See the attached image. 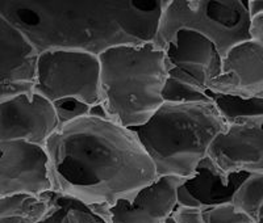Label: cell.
<instances>
[{
  "instance_id": "obj_23",
  "label": "cell",
  "mask_w": 263,
  "mask_h": 223,
  "mask_svg": "<svg viewBox=\"0 0 263 223\" xmlns=\"http://www.w3.org/2000/svg\"><path fill=\"white\" fill-rule=\"evenodd\" d=\"M248 13L249 17L263 13V0H248Z\"/></svg>"
},
{
  "instance_id": "obj_16",
  "label": "cell",
  "mask_w": 263,
  "mask_h": 223,
  "mask_svg": "<svg viewBox=\"0 0 263 223\" xmlns=\"http://www.w3.org/2000/svg\"><path fill=\"white\" fill-rule=\"evenodd\" d=\"M211 103L225 124L242 118L263 116V97H241L208 91Z\"/></svg>"
},
{
  "instance_id": "obj_13",
  "label": "cell",
  "mask_w": 263,
  "mask_h": 223,
  "mask_svg": "<svg viewBox=\"0 0 263 223\" xmlns=\"http://www.w3.org/2000/svg\"><path fill=\"white\" fill-rule=\"evenodd\" d=\"M168 69H177L206 88L208 82L221 72V55L201 33L180 29L164 49Z\"/></svg>"
},
{
  "instance_id": "obj_1",
  "label": "cell",
  "mask_w": 263,
  "mask_h": 223,
  "mask_svg": "<svg viewBox=\"0 0 263 223\" xmlns=\"http://www.w3.org/2000/svg\"><path fill=\"white\" fill-rule=\"evenodd\" d=\"M51 191L88 206L132 198L157 178L135 133L107 117L84 114L65 122L46 140Z\"/></svg>"
},
{
  "instance_id": "obj_3",
  "label": "cell",
  "mask_w": 263,
  "mask_h": 223,
  "mask_svg": "<svg viewBox=\"0 0 263 223\" xmlns=\"http://www.w3.org/2000/svg\"><path fill=\"white\" fill-rule=\"evenodd\" d=\"M225 126L211 102H164L146 122L129 129L152 159L157 177L187 178Z\"/></svg>"
},
{
  "instance_id": "obj_7",
  "label": "cell",
  "mask_w": 263,
  "mask_h": 223,
  "mask_svg": "<svg viewBox=\"0 0 263 223\" xmlns=\"http://www.w3.org/2000/svg\"><path fill=\"white\" fill-rule=\"evenodd\" d=\"M263 116L227 124L206 149V156L225 173L263 172Z\"/></svg>"
},
{
  "instance_id": "obj_20",
  "label": "cell",
  "mask_w": 263,
  "mask_h": 223,
  "mask_svg": "<svg viewBox=\"0 0 263 223\" xmlns=\"http://www.w3.org/2000/svg\"><path fill=\"white\" fill-rule=\"evenodd\" d=\"M53 105L54 109H55V113H57L60 125H62L65 122L71 121V119L78 118V117L84 116V114H88L91 108L84 104V103L72 97L61 98V100L54 102Z\"/></svg>"
},
{
  "instance_id": "obj_15",
  "label": "cell",
  "mask_w": 263,
  "mask_h": 223,
  "mask_svg": "<svg viewBox=\"0 0 263 223\" xmlns=\"http://www.w3.org/2000/svg\"><path fill=\"white\" fill-rule=\"evenodd\" d=\"M48 209V191L39 196L13 194L0 198V223H34Z\"/></svg>"
},
{
  "instance_id": "obj_12",
  "label": "cell",
  "mask_w": 263,
  "mask_h": 223,
  "mask_svg": "<svg viewBox=\"0 0 263 223\" xmlns=\"http://www.w3.org/2000/svg\"><path fill=\"white\" fill-rule=\"evenodd\" d=\"M249 172L225 173L204 156L194 175L184 178L177 189V204L195 206L201 210L232 202V197Z\"/></svg>"
},
{
  "instance_id": "obj_24",
  "label": "cell",
  "mask_w": 263,
  "mask_h": 223,
  "mask_svg": "<svg viewBox=\"0 0 263 223\" xmlns=\"http://www.w3.org/2000/svg\"><path fill=\"white\" fill-rule=\"evenodd\" d=\"M166 223H174V220H173V219H171V218H168V219H167V220H166Z\"/></svg>"
},
{
  "instance_id": "obj_8",
  "label": "cell",
  "mask_w": 263,
  "mask_h": 223,
  "mask_svg": "<svg viewBox=\"0 0 263 223\" xmlns=\"http://www.w3.org/2000/svg\"><path fill=\"white\" fill-rule=\"evenodd\" d=\"M183 180L178 176H158L132 198L90 208L105 223H166L177 205V189Z\"/></svg>"
},
{
  "instance_id": "obj_25",
  "label": "cell",
  "mask_w": 263,
  "mask_h": 223,
  "mask_svg": "<svg viewBox=\"0 0 263 223\" xmlns=\"http://www.w3.org/2000/svg\"><path fill=\"white\" fill-rule=\"evenodd\" d=\"M251 223H263V218H262V219L258 220V222H251Z\"/></svg>"
},
{
  "instance_id": "obj_22",
  "label": "cell",
  "mask_w": 263,
  "mask_h": 223,
  "mask_svg": "<svg viewBox=\"0 0 263 223\" xmlns=\"http://www.w3.org/2000/svg\"><path fill=\"white\" fill-rule=\"evenodd\" d=\"M249 38L263 44V13L250 17L249 21Z\"/></svg>"
},
{
  "instance_id": "obj_17",
  "label": "cell",
  "mask_w": 263,
  "mask_h": 223,
  "mask_svg": "<svg viewBox=\"0 0 263 223\" xmlns=\"http://www.w3.org/2000/svg\"><path fill=\"white\" fill-rule=\"evenodd\" d=\"M232 206L253 222L263 218V172L250 173L234 192Z\"/></svg>"
},
{
  "instance_id": "obj_18",
  "label": "cell",
  "mask_w": 263,
  "mask_h": 223,
  "mask_svg": "<svg viewBox=\"0 0 263 223\" xmlns=\"http://www.w3.org/2000/svg\"><path fill=\"white\" fill-rule=\"evenodd\" d=\"M162 98L163 103L211 102L208 89L199 88L190 82L168 74L162 88Z\"/></svg>"
},
{
  "instance_id": "obj_2",
  "label": "cell",
  "mask_w": 263,
  "mask_h": 223,
  "mask_svg": "<svg viewBox=\"0 0 263 223\" xmlns=\"http://www.w3.org/2000/svg\"><path fill=\"white\" fill-rule=\"evenodd\" d=\"M99 55V104L108 119L125 128L146 122L163 103L168 65L150 41L116 44Z\"/></svg>"
},
{
  "instance_id": "obj_6",
  "label": "cell",
  "mask_w": 263,
  "mask_h": 223,
  "mask_svg": "<svg viewBox=\"0 0 263 223\" xmlns=\"http://www.w3.org/2000/svg\"><path fill=\"white\" fill-rule=\"evenodd\" d=\"M51 191L45 149L23 139L0 142V198Z\"/></svg>"
},
{
  "instance_id": "obj_19",
  "label": "cell",
  "mask_w": 263,
  "mask_h": 223,
  "mask_svg": "<svg viewBox=\"0 0 263 223\" xmlns=\"http://www.w3.org/2000/svg\"><path fill=\"white\" fill-rule=\"evenodd\" d=\"M203 217L205 223H251L248 215L237 211L232 204L204 209Z\"/></svg>"
},
{
  "instance_id": "obj_5",
  "label": "cell",
  "mask_w": 263,
  "mask_h": 223,
  "mask_svg": "<svg viewBox=\"0 0 263 223\" xmlns=\"http://www.w3.org/2000/svg\"><path fill=\"white\" fill-rule=\"evenodd\" d=\"M99 55L83 49H48L39 53L33 92L50 103L72 97L99 104Z\"/></svg>"
},
{
  "instance_id": "obj_4",
  "label": "cell",
  "mask_w": 263,
  "mask_h": 223,
  "mask_svg": "<svg viewBox=\"0 0 263 223\" xmlns=\"http://www.w3.org/2000/svg\"><path fill=\"white\" fill-rule=\"evenodd\" d=\"M248 0H171L159 11L152 42L164 50L180 29L201 33L224 57L249 38Z\"/></svg>"
},
{
  "instance_id": "obj_9",
  "label": "cell",
  "mask_w": 263,
  "mask_h": 223,
  "mask_svg": "<svg viewBox=\"0 0 263 223\" xmlns=\"http://www.w3.org/2000/svg\"><path fill=\"white\" fill-rule=\"evenodd\" d=\"M58 126L53 103L37 93L0 102V142L23 139L44 147Z\"/></svg>"
},
{
  "instance_id": "obj_11",
  "label": "cell",
  "mask_w": 263,
  "mask_h": 223,
  "mask_svg": "<svg viewBox=\"0 0 263 223\" xmlns=\"http://www.w3.org/2000/svg\"><path fill=\"white\" fill-rule=\"evenodd\" d=\"M206 89L241 97H263V44L239 42L221 58V72L208 82Z\"/></svg>"
},
{
  "instance_id": "obj_10",
  "label": "cell",
  "mask_w": 263,
  "mask_h": 223,
  "mask_svg": "<svg viewBox=\"0 0 263 223\" xmlns=\"http://www.w3.org/2000/svg\"><path fill=\"white\" fill-rule=\"evenodd\" d=\"M39 50L17 27L0 15V102L33 96Z\"/></svg>"
},
{
  "instance_id": "obj_21",
  "label": "cell",
  "mask_w": 263,
  "mask_h": 223,
  "mask_svg": "<svg viewBox=\"0 0 263 223\" xmlns=\"http://www.w3.org/2000/svg\"><path fill=\"white\" fill-rule=\"evenodd\" d=\"M170 218L174 223H205L201 209L179 204L173 209Z\"/></svg>"
},
{
  "instance_id": "obj_14",
  "label": "cell",
  "mask_w": 263,
  "mask_h": 223,
  "mask_svg": "<svg viewBox=\"0 0 263 223\" xmlns=\"http://www.w3.org/2000/svg\"><path fill=\"white\" fill-rule=\"evenodd\" d=\"M34 223H105L88 205L74 197L48 191V209Z\"/></svg>"
}]
</instances>
